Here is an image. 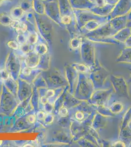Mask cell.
Segmentation results:
<instances>
[{"instance_id":"21","label":"cell","mask_w":131,"mask_h":147,"mask_svg":"<svg viewBox=\"0 0 131 147\" xmlns=\"http://www.w3.org/2000/svg\"><path fill=\"white\" fill-rule=\"evenodd\" d=\"M68 74L69 75V80H70V84L71 85V88L72 90V89L73 87L75 81L78 79L79 73L75 68V67H73V65H71V66H70V68H69Z\"/></svg>"},{"instance_id":"36","label":"cell","mask_w":131,"mask_h":147,"mask_svg":"<svg viewBox=\"0 0 131 147\" xmlns=\"http://www.w3.org/2000/svg\"><path fill=\"white\" fill-rule=\"evenodd\" d=\"M94 3L96 5V6H102L107 3L105 0H95Z\"/></svg>"},{"instance_id":"19","label":"cell","mask_w":131,"mask_h":147,"mask_svg":"<svg viewBox=\"0 0 131 147\" xmlns=\"http://www.w3.org/2000/svg\"><path fill=\"white\" fill-rule=\"evenodd\" d=\"M109 107L112 112L116 115L120 113L124 110V105L120 102H114Z\"/></svg>"},{"instance_id":"34","label":"cell","mask_w":131,"mask_h":147,"mask_svg":"<svg viewBox=\"0 0 131 147\" xmlns=\"http://www.w3.org/2000/svg\"><path fill=\"white\" fill-rule=\"evenodd\" d=\"M0 76L2 77V79L6 80V79L8 78L9 75H8V73H7V71L5 70V69H3V70L1 71Z\"/></svg>"},{"instance_id":"38","label":"cell","mask_w":131,"mask_h":147,"mask_svg":"<svg viewBox=\"0 0 131 147\" xmlns=\"http://www.w3.org/2000/svg\"><path fill=\"white\" fill-rule=\"evenodd\" d=\"M120 0H105V2L107 3L112 5H116Z\"/></svg>"},{"instance_id":"13","label":"cell","mask_w":131,"mask_h":147,"mask_svg":"<svg viewBox=\"0 0 131 147\" xmlns=\"http://www.w3.org/2000/svg\"><path fill=\"white\" fill-rule=\"evenodd\" d=\"M72 7L75 9H88L90 10L96 5L90 0H70Z\"/></svg>"},{"instance_id":"24","label":"cell","mask_w":131,"mask_h":147,"mask_svg":"<svg viewBox=\"0 0 131 147\" xmlns=\"http://www.w3.org/2000/svg\"><path fill=\"white\" fill-rule=\"evenodd\" d=\"M131 122V105L127 111L125 112L122 118V120L120 124V127H123L129 125Z\"/></svg>"},{"instance_id":"39","label":"cell","mask_w":131,"mask_h":147,"mask_svg":"<svg viewBox=\"0 0 131 147\" xmlns=\"http://www.w3.org/2000/svg\"><path fill=\"white\" fill-rule=\"evenodd\" d=\"M42 104L43 105H46L47 104L48 102V98L46 96H44V97H42L41 98V100H40Z\"/></svg>"},{"instance_id":"44","label":"cell","mask_w":131,"mask_h":147,"mask_svg":"<svg viewBox=\"0 0 131 147\" xmlns=\"http://www.w3.org/2000/svg\"><path fill=\"white\" fill-rule=\"evenodd\" d=\"M90 1L91 2H93V3H94L95 1V0H90Z\"/></svg>"},{"instance_id":"5","label":"cell","mask_w":131,"mask_h":147,"mask_svg":"<svg viewBox=\"0 0 131 147\" xmlns=\"http://www.w3.org/2000/svg\"><path fill=\"white\" fill-rule=\"evenodd\" d=\"M118 32L112 27L109 21L95 30L84 34V37L88 39L109 38L114 36Z\"/></svg>"},{"instance_id":"25","label":"cell","mask_w":131,"mask_h":147,"mask_svg":"<svg viewBox=\"0 0 131 147\" xmlns=\"http://www.w3.org/2000/svg\"><path fill=\"white\" fill-rule=\"evenodd\" d=\"M14 28L17 32H18L19 34H23L24 33L27 29V26L25 24L22 23L21 22H17L13 23Z\"/></svg>"},{"instance_id":"11","label":"cell","mask_w":131,"mask_h":147,"mask_svg":"<svg viewBox=\"0 0 131 147\" xmlns=\"http://www.w3.org/2000/svg\"><path fill=\"white\" fill-rule=\"evenodd\" d=\"M108 118L96 112L93 118L91 123V127L96 131L104 129L106 127L107 124Z\"/></svg>"},{"instance_id":"8","label":"cell","mask_w":131,"mask_h":147,"mask_svg":"<svg viewBox=\"0 0 131 147\" xmlns=\"http://www.w3.org/2000/svg\"><path fill=\"white\" fill-rule=\"evenodd\" d=\"M131 10V0H120L108 15L110 20L115 17L128 14Z\"/></svg>"},{"instance_id":"7","label":"cell","mask_w":131,"mask_h":147,"mask_svg":"<svg viewBox=\"0 0 131 147\" xmlns=\"http://www.w3.org/2000/svg\"><path fill=\"white\" fill-rule=\"evenodd\" d=\"M73 12L77 19V25L80 30L90 21L103 17L96 15L88 9H75Z\"/></svg>"},{"instance_id":"22","label":"cell","mask_w":131,"mask_h":147,"mask_svg":"<svg viewBox=\"0 0 131 147\" xmlns=\"http://www.w3.org/2000/svg\"><path fill=\"white\" fill-rule=\"evenodd\" d=\"M83 38L82 35L73 37L70 42V46L71 48L74 50H77L80 48Z\"/></svg>"},{"instance_id":"33","label":"cell","mask_w":131,"mask_h":147,"mask_svg":"<svg viewBox=\"0 0 131 147\" xmlns=\"http://www.w3.org/2000/svg\"><path fill=\"white\" fill-rule=\"evenodd\" d=\"M31 73H32L31 68L28 67H25V68L23 69L22 71V73L25 76H28L30 75Z\"/></svg>"},{"instance_id":"12","label":"cell","mask_w":131,"mask_h":147,"mask_svg":"<svg viewBox=\"0 0 131 147\" xmlns=\"http://www.w3.org/2000/svg\"><path fill=\"white\" fill-rule=\"evenodd\" d=\"M128 14L115 17L110 20L112 27L116 29L118 32L122 29L127 27V24L128 23Z\"/></svg>"},{"instance_id":"16","label":"cell","mask_w":131,"mask_h":147,"mask_svg":"<svg viewBox=\"0 0 131 147\" xmlns=\"http://www.w3.org/2000/svg\"><path fill=\"white\" fill-rule=\"evenodd\" d=\"M131 34V28L128 27H126L121 30H119L113 37V38L120 43L124 44Z\"/></svg>"},{"instance_id":"17","label":"cell","mask_w":131,"mask_h":147,"mask_svg":"<svg viewBox=\"0 0 131 147\" xmlns=\"http://www.w3.org/2000/svg\"><path fill=\"white\" fill-rule=\"evenodd\" d=\"M116 61L118 63L131 64V47H125L123 49Z\"/></svg>"},{"instance_id":"30","label":"cell","mask_w":131,"mask_h":147,"mask_svg":"<svg viewBox=\"0 0 131 147\" xmlns=\"http://www.w3.org/2000/svg\"><path fill=\"white\" fill-rule=\"evenodd\" d=\"M36 116L34 115H30L27 118V122L29 123L30 124H33L36 121Z\"/></svg>"},{"instance_id":"2","label":"cell","mask_w":131,"mask_h":147,"mask_svg":"<svg viewBox=\"0 0 131 147\" xmlns=\"http://www.w3.org/2000/svg\"><path fill=\"white\" fill-rule=\"evenodd\" d=\"M94 90L95 89L93 84L89 78L88 75L79 73L75 93V98L82 101L88 102Z\"/></svg>"},{"instance_id":"32","label":"cell","mask_w":131,"mask_h":147,"mask_svg":"<svg viewBox=\"0 0 131 147\" xmlns=\"http://www.w3.org/2000/svg\"><path fill=\"white\" fill-rule=\"evenodd\" d=\"M112 146H114V147H126L125 144L120 140L114 142L113 144H112Z\"/></svg>"},{"instance_id":"15","label":"cell","mask_w":131,"mask_h":147,"mask_svg":"<svg viewBox=\"0 0 131 147\" xmlns=\"http://www.w3.org/2000/svg\"><path fill=\"white\" fill-rule=\"evenodd\" d=\"M129 125L120 128L119 133V140L122 141L126 146L131 144V129Z\"/></svg>"},{"instance_id":"31","label":"cell","mask_w":131,"mask_h":147,"mask_svg":"<svg viewBox=\"0 0 131 147\" xmlns=\"http://www.w3.org/2000/svg\"><path fill=\"white\" fill-rule=\"evenodd\" d=\"M28 40L30 43L35 44L37 41V36L35 34H32L29 37Z\"/></svg>"},{"instance_id":"14","label":"cell","mask_w":131,"mask_h":147,"mask_svg":"<svg viewBox=\"0 0 131 147\" xmlns=\"http://www.w3.org/2000/svg\"><path fill=\"white\" fill-rule=\"evenodd\" d=\"M115 5L106 3L102 6H95L91 9L90 10L96 15L100 16H108L111 13Z\"/></svg>"},{"instance_id":"43","label":"cell","mask_w":131,"mask_h":147,"mask_svg":"<svg viewBox=\"0 0 131 147\" xmlns=\"http://www.w3.org/2000/svg\"><path fill=\"white\" fill-rule=\"evenodd\" d=\"M128 19L129 20H131V10L128 14Z\"/></svg>"},{"instance_id":"6","label":"cell","mask_w":131,"mask_h":147,"mask_svg":"<svg viewBox=\"0 0 131 147\" xmlns=\"http://www.w3.org/2000/svg\"><path fill=\"white\" fill-rule=\"evenodd\" d=\"M113 89H99L95 90L88 102L94 106L106 105L113 95Z\"/></svg>"},{"instance_id":"3","label":"cell","mask_w":131,"mask_h":147,"mask_svg":"<svg viewBox=\"0 0 131 147\" xmlns=\"http://www.w3.org/2000/svg\"><path fill=\"white\" fill-rule=\"evenodd\" d=\"M95 43V42L83 37L80 48L82 60L84 63L90 67L95 65L96 60Z\"/></svg>"},{"instance_id":"37","label":"cell","mask_w":131,"mask_h":147,"mask_svg":"<svg viewBox=\"0 0 131 147\" xmlns=\"http://www.w3.org/2000/svg\"><path fill=\"white\" fill-rule=\"evenodd\" d=\"M124 44L125 47L126 48L131 47V34L129 37V38L126 40V41L124 42Z\"/></svg>"},{"instance_id":"23","label":"cell","mask_w":131,"mask_h":147,"mask_svg":"<svg viewBox=\"0 0 131 147\" xmlns=\"http://www.w3.org/2000/svg\"><path fill=\"white\" fill-rule=\"evenodd\" d=\"M73 66L77 71L79 73L85 74L88 75L90 71V67L84 63H75Z\"/></svg>"},{"instance_id":"1","label":"cell","mask_w":131,"mask_h":147,"mask_svg":"<svg viewBox=\"0 0 131 147\" xmlns=\"http://www.w3.org/2000/svg\"><path fill=\"white\" fill-rule=\"evenodd\" d=\"M111 75L109 71L101 65L99 61L96 59L95 65L90 67L88 76L91 80L95 90L105 88V82Z\"/></svg>"},{"instance_id":"41","label":"cell","mask_w":131,"mask_h":147,"mask_svg":"<svg viewBox=\"0 0 131 147\" xmlns=\"http://www.w3.org/2000/svg\"><path fill=\"white\" fill-rule=\"evenodd\" d=\"M127 27H128V28H131V20L128 21L127 24Z\"/></svg>"},{"instance_id":"29","label":"cell","mask_w":131,"mask_h":147,"mask_svg":"<svg viewBox=\"0 0 131 147\" xmlns=\"http://www.w3.org/2000/svg\"><path fill=\"white\" fill-rule=\"evenodd\" d=\"M7 45L10 48L13 50H18L20 47V45L18 43L14 41H10L9 42H8Z\"/></svg>"},{"instance_id":"26","label":"cell","mask_w":131,"mask_h":147,"mask_svg":"<svg viewBox=\"0 0 131 147\" xmlns=\"http://www.w3.org/2000/svg\"><path fill=\"white\" fill-rule=\"evenodd\" d=\"M77 141H78L79 145L81 147H97L95 144L90 142V141L88 140L84 137H82L79 139H78Z\"/></svg>"},{"instance_id":"42","label":"cell","mask_w":131,"mask_h":147,"mask_svg":"<svg viewBox=\"0 0 131 147\" xmlns=\"http://www.w3.org/2000/svg\"><path fill=\"white\" fill-rule=\"evenodd\" d=\"M130 72V76L129 79L128 80V83H131V69H129Z\"/></svg>"},{"instance_id":"40","label":"cell","mask_w":131,"mask_h":147,"mask_svg":"<svg viewBox=\"0 0 131 147\" xmlns=\"http://www.w3.org/2000/svg\"><path fill=\"white\" fill-rule=\"evenodd\" d=\"M40 113H41V114H40V112H39L38 114V116L39 119L42 120V119H44L45 118V113L41 111V112H40Z\"/></svg>"},{"instance_id":"27","label":"cell","mask_w":131,"mask_h":147,"mask_svg":"<svg viewBox=\"0 0 131 147\" xmlns=\"http://www.w3.org/2000/svg\"><path fill=\"white\" fill-rule=\"evenodd\" d=\"M58 114L61 117H66L69 114V111L66 106L63 105L59 109Z\"/></svg>"},{"instance_id":"9","label":"cell","mask_w":131,"mask_h":147,"mask_svg":"<svg viewBox=\"0 0 131 147\" xmlns=\"http://www.w3.org/2000/svg\"><path fill=\"white\" fill-rule=\"evenodd\" d=\"M110 19L108 16H104L99 19L91 20L85 25L83 28L81 30L82 34H86L88 32H91L93 30H95V29L98 28L106 22L109 21Z\"/></svg>"},{"instance_id":"18","label":"cell","mask_w":131,"mask_h":147,"mask_svg":"<svg viewBox=\"0 0 131 147\" xmlns=\"http://www.w3.org/2000/svg\"><path fill=\"white\" fill-rule=\"evenodd\" d=\"M96 111L102 115L107 117H115L116 115L112 112L109 107L106 105H97L95 106Z\"/></svg>"},{"instance_id":"35","label":"cell","mask_w":131,"mask_h":147,"mask_svg":"<svg viewBox=\"0 0 131 147\" xmlns=\"http://www.w3.org/2000/svg\"><path fill=\"white\" fill-rule=\"evenodd\" d=\"M54 95V91L53 90H48L46 91L45 96L49 99V98H50L53 97Z\"/></svg>"},{"instance_id":"4","label":"cell","mask_w":131,"mask_h":147,"mask_svg":"<svg viewBox=\"0 0 131 147\" xmlns=\"http://www.w3.org/2000/svg\"><path fill=\"white\" fill-rule=\"evenodd\" d=\"M110 80L113 86L114 92L116 95L126 99H130L128 84L123 77L110 75Z\"/></svg>"},{"instance_id":"10","label":"cell","mask_w":131,"mask_h":147,"mask_svg":"<svg viewBox=\"0 0 131 147\" xmlns=\"http://www.w3.org/2000/svg\"><path fill=\"white\" fill-rule=\"evenodd\" d=\"M73 125V135L74 136L75 140L77 141L82 137H84L89 132L90 127H91L75 121H74Z\"/></svg>"},{"instance_id":"28","label":"cell","mask_w":131,"mask_h":147,"mask_svg":"<svg viewBox=\"0 0 131 147\" xmlns=\"http://www.w3.org/2000/svg\"><path fill=\"white\" fill-rule=\"evenodd\" d=\"M38 49L36 50V54L37 55H43L46 53V47L44 45H39L37 46Z\"/></svg>"},{"instance_id":"20","label":"cell","mask_w":131,"mask_h":147,"mask_svg":"<svg viewBox=\"0 0 131 147\" xmlns=\"http://www.w3.org/2000/svg\"><path fill=\"white\" fill-rule=\"evenodd\" d=\"M39 57L38 55H36L34 56H30L26 60V63L27 67L30 68H33L36 67L39 64Z\"/></svg>"}]
</instances>
